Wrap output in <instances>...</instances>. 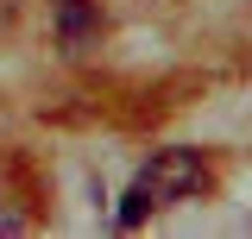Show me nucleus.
I'll return each instance as SVG.
<instances>
[{
    "label": "nucleus",
    "instance_id": "obj_1",
    "mask_svg": "<svg viewBox=\"0 0 252 239\" xmlns=\"http://www.w3.org/2000/svg\"><path fill=\"white\" fill-rule=\"evenodd\" d=\"M202 189H208V164H202V151H189V145L152 151V164L139 170V182L126 189V202H120V227H139L145 214L177 208V202L202 195Z\"/></svg>",
    "mask_w": 252,
    "mask_h": 239
},
{
    "label": "nucleus",
    "instance_id": "obj_2",
    "mask_svg": "<svg viewBox=\"0 0 252 239\" xmlns=\"http://www.w3.org/2000/svg\"><path fill=\"white\" fill-rule=\"evenodd\" d=\"M94 38H101V6L94 0H57V44L69 57H82Z\"/></svg>",
    "mask_w": 252,
    "mask_h": 239
},
{
    "label": "nucleus",
    "instance_id": "obj_3",
    "mask_svg": "<svg viewBox=\"0 0 252 239\" xmlns=\"http://www.w3.org/2000/svg\"><path fill=\"white\" fill-rule=\"evenodd\" d=\"M0 233H26V214H19V208H0Z\"/></svg>",
    "mask_w": 252,
    "mask_h": 239
}]
</instances>
